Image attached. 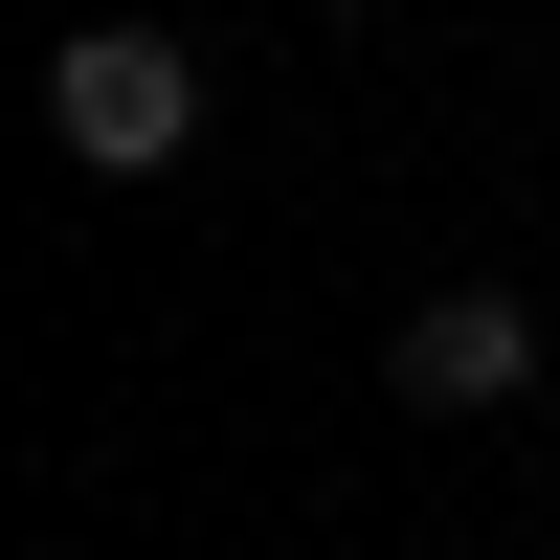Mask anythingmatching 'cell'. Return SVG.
I'll return each instance as SVG.
<instances>
[{
  "label": "cell",
  "instance_id": "cell-3",
  "mask_svg": "<svg viewBox=\"0 0 560 560\" xmlns=\"http://www.w3.org/2000/svg\"><path fill=\"white\" fill-rule=\"evenodd\" d=\"M538 448H560V382H538Z\"/></svg>",
  "mask_w": 560,
  "mask_h": 560
},
{
  "label": "cell",
  "instance_id": "cell-2",
  "mask_svg": "<svg viewBox=\"0 0 560 560\" xmlns=\"http://www.w3.org/2000/svg\"><path fill=\"white\" fill-rule=\"evenodd\" d=\"M538 382H560V337H538L516 292H427L382 337V404H427V427H493V404H538Z\"/></svg>",
  "mask_w": 560,
  "mask_h": 560
},
{
  "label": "cell",
  "instance_id": "cell-1",
  "mask_svg": "<svg viewBox=\"0 0 560 560\" xmlns=\"http://www.w3.org/2000/svg\"><path fill=\"white\" fill-rule=\"evenodd\" d=\"M45 158L179 179V158H202V45H179V23H68V45H45Z\"/></svg>",
  "mask_w": 560,
  "mask_h": 560
}]
</instances>
